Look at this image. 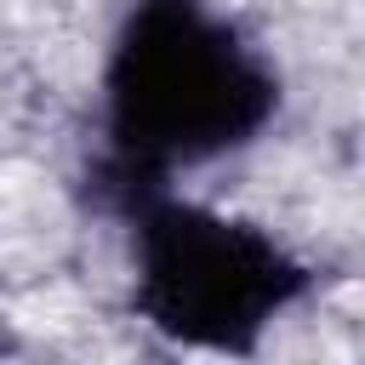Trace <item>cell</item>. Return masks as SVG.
<instances>
[{
  "label": "cell",
  "instance_id": "6da1fadb",
  "mask_svg": "<svg viewBox=\"0 0 365 365\" xmlns=\"http://www.w3.org/2000/svg\"><path fill=\"white\" fill-rule=\"evenodd\" d=\"M274 57L211 0H125L103 51L97 171L171 182L251 148L279 114Z\"/></svg>",
  "mask_w": 365,
  "mask_h": 365
},
{
  "label": "cell",
  "instance_id": "7a4b0ae2",
  "mask_svg": "<svg viewBox=\"0 0 365 365\" xmlns=\"http://www.w3.org/2000/svg\"><path fill=\"white\" fill-rule=\"evenodd\" d=\"M91 194L125 228L137 314L177 348L251 359L319 279L268 228L188 200L171 182L91 165Z\"/></svg>",
  "mask_w": 365,
  "mask_h": 365
}]
</instances>
